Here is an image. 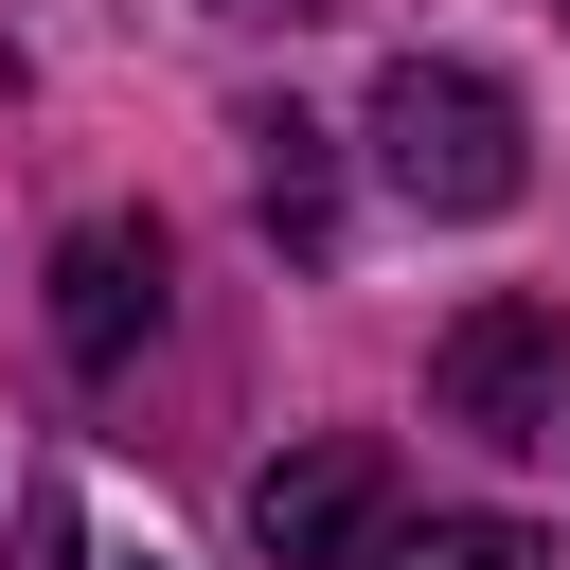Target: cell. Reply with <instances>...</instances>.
Returning a JSON list of instances; mask_svg holds the SVG:
<instances>
[{
	"label": "cell",
	"instance_id": "6da1fadb",
	"mask_svg": "<svg viewBox=\"0 0 570 570\" xmlns=\"http://www.w3.org/2000/svg\"><path fill=\"white\" fill-rule=\"evenodd\" d=\"M374 178H392L410 214H517L534 125H517V89H499V71L410 53V71H374Z\"/></svg>",
	"mask_w": 570,
	"mask_h": 570
},
{
	"label": "cell",
	"instance_id": "7a4b0ae2",
	"mask_svg": "<svg viewBox=\"0 0 570 570\" xmlns=\"http://www.w3.org/2000/svg\"><path fill=\"white\" fill-rule=\"evenodd\" d=\"M552 374H570V321L534 285H481L445 338H428V410L481 428V445H552Z\"/></svg>",
	"mask_w": 570,
	"mask_h": 570
},
{
	"label": "cell",
	"instance_id": "3957f363",
	"mask_svg": "<svg viewBox=\"0 0 570 570\" xmlns=\"http://www.w3.org/2000/svg\"><path fill=\"white\" fill-rule=\"evenodd\" d=\"M249 552H267V570H374V552H392V445H374V428L285 445V463L249 481Z\"/></svg>",
	"mask_w": 570,
	"mask_h": 570
},
{
	"label": "cell",
	"instance_id": "277c9868",
	"mask_svg": "<svg viewBox=\"0 0 570 570\" xmlns=\"http://www.w3.org/2000/svg\"><path fill=\"white\" fill-rule=\"evenodd\" d=\"M53 338L71 374H125V338H160V214H89L53 249Z\"/></svg>",
	"mask_w": 570,
	"mask_h": 570
},
{
	"label": "cell",
	"instance_id": "5b68a950",
	"mask_svg": "<svg viewBox=\"0 0 570 570\" xmlns=\"http://www.w3.org/2000/svg\"><path fill=\"white\" fill-rule=\"evenodd\" d=\"M374 570H552V552H534L517 517H428V534H392Z\"/></svg>",
	"mask_w": 570,
	"mask_h": 570
},
{
	"label": "cell",
	"instance_id": "8992f818",
	"mask_svg": "<svg viewBox=\"0 0 570 570\" xmlns=\"http://www.w3.org/2000/svg\"><path fill=\"white\" fill-rule=\"evenodd\" d=\"M249 142H267V232L321 249V214H338V196H321V125H249Z\"/></svg>",
	"mask_w": 570,
	"mask_h": 570
},
{
	"label": "cell",
	"instance_id": "52a82bcc",
	"mask_svg": "<svg viewBox=\"0 0 570 570\" xmlns=\"http://www.w3.org/2000/svg\"><path fill=\"white\" fill-rule=\"evenodd\" d=\"M18 570H71V499H36V517H18Z\"/></svg>",
	"mask_w": 570,
	"mask_h": 570
},
{
	"label": "cell",
	"instance_id": "ba28073f",
	"mask_svg": "<svg viewBox=\"0 0 570 570\" xmlns=\"http://www.w3.org/2000/svg\"><path fill=\"white\" fill-rule=\"evenodd\" d=\"M214 18H267V36H303V18H356V0H214Z\"/></svg>",
	"mask_w": 570,
	"mask_h": 570
},
{
	"label": "cell",
	"instance_id": "9c48e42d",
	"mask_svg": "<svg viewBox=\"0 0 570 570\" xmlns=\"http://www.w3.org/2000/svg\"><path fill=\"white\" fill-rule=\"evenodd\" d=\"M552 18H570V0H552Z\"/></svg>",
	"mask_w": 570,
	"mask_h": 570
}]
</instances>
